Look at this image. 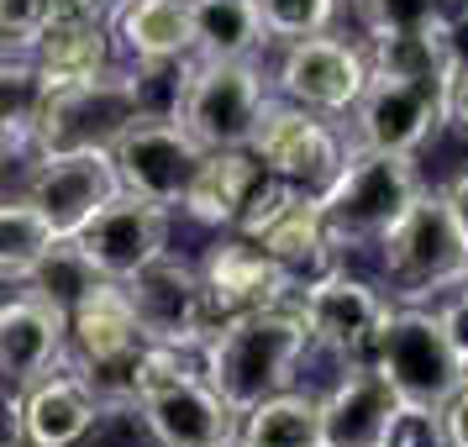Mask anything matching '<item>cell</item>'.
<instances>
[{
  "instance_id": "6da1fadb",
  "label": "cell",
  "mask_w": 468,
  "mask_h": 447,
  "mask_svg": "<svg viewBox=\"0 0 468 447\" xmlns=\"http://www.w3.org/2000/svg\"><path fill=\"white\" fill-rule=\"evenodd\" d=\"M305 347H311V332L290 295L279 305H258V311H237V316L216 321L211 337L200 342V374L237 416H248L258 400L295 384Z\"/></svg>"
},
{
  "instance_id": "7a4b0ae2",
  "label": "cell",
  "mask_w": 468,
  "mask_h": 447,
  "mask_svg": "<svg viewBox=\"0 0 468 447\" xmlns=\"http://www.w3.org/2000/svg\"><path fill=\"white\" fill-rule=\"evenodd\" d=\"M421 190L426 179L416 169V153H379L347 143L342 169L316 190V206L326 237L342 253H353V248H379L384 232L410 211V200Z\"/></svg>"
},
{
  "instance_id": "3957f363",
  "label": "cell",
  "mask_w": 468,
  "mask_h": 447,
  "mask_svg": "<svg viewBox=\"0 0 468 447\" xmlns=\"http://www.w3.org/2000/svg\"><path fill=\"white\" fill-rule=\"evenodd\" d=\"M69 368L90 384L101 410H132L137 400V363H143V332L132 316V300L116 279H95L85 295L64 311Z\"/></svg>"
},
{
  "instance_id": "277c9868",
  "label": "cell",
  "mask_w": 468,
  "mask_h": 447,
  "mask_svg": "<svg viewBox=\"0 0 468 447\" xmlns=\"http://www.w3.org/2000/svg\"><path fill=\"white\" fill-rule=\"evenodd\" d=\"M368 363L389 379L405 410H426V416H437L468 384V358L458 353L437 305L431 311L426 305H389Z\"/></svg>"
},
{
  "instance_id": "5b68a950",
  "label": "cell",
  "mask_w": 468,
  "mask_h": 447,
  "mask_svg": "<svg viewBox=\"0 0 468 447\" xmlns=\"http://www.w3.org/2000/svg\"><path fill=\"white\" fill-rule=\"evenodd\" d=\"M185 358L190 353L143 347L132 410L143 416V426H148V437L158 447H221V442H232L242 416Z\"/></svg>"
},
{
  "instance_id": "8992f818",
  "label": "cell",
  "mask_w": 468,
  "mask_h": 447,
  "mask_svg": "<svg viewBox=\"0 0 468 447\" xmlns=\"http://www.w3.org/2000/svg\"><path fill=\"white\" fill-rule=\"evenodd\" d=\"M269 101L274 80L253 59H190L179 69L169 116L200 143V153H221L253 143V127Z\"/></svg>"
},
{
  "instance_id": "52a82bcc",
  "label": "cell",
  "mask_w": 468,
  "mask_h": 447,
  "mask_svg": "<svg viewBox=\"0 0 468 447\" xmlns=\"http://www.w3.org/2000/svg\"><path fill=\"white\" fill-rule=\"evenodd\" d=\"M148 69H116L74 85H48V106L32 132V153H74V148H111L122 132L148 116Z\"/></svg>"
},
{
  "instance_id": "ba28073f",
  "label": "cell",
  "mask_w": 468,
  "mask_h": 447,
  "mask_svg": "<svg viewBox=\"0 0 468 447\" xmlns=\"http://www.w3.org/2000/svg\"><path fill=\"white\" fill-rule=\"evenodd\" d=\"M384 279L389 295L400 305H421L426 295H447L468 269V242L458 232V221L447 211L442 190H421L410 200V211L384 232Z\"/></svg>"
},
{
  "instance_id": "9c48e42d",
  "label": "cell",
  "mask_w": 468,
  "mask_h": 447,
  "mask_svg": "<svg viewBox=\"0 0 468 447\" xmlns=\"http://www.w3.org/2000/svg\"><path fill=\"white\" fill-rule=\"evenodd\" d=\"M237 237H248L258 242L263 253L274 258L284 274L300 284H311V279L332 274L342 263V248L326 237V221H321V206L311 190H295V185H284V179H263V190L253 195V206L248 216L232 227Z\"/></svg>"
},
{
  "instance_id": "30bf717a",
  "label": "cell",
  "mask_w": 468,
  "mask_h": 447,
  "mask_svg": "<svg viewBox=\"0 0 468 447\" xmlns=\"http://www.w3.org/2000/svg\"><path fill=\"white\" fill-rule=\"evenodd\" d=\"M132 300V316L148 347H169V353H200V342L211 337L216 311L206 300L200 269L174 253H158L148 269L122 284Z\"/></svg>"
},
{
  "instance_id": "8fae6325",
  "label": "cell",
  "mask_w": 468,
  "mask_h": 447,
  "mask_svg": "<svg viewBox=\"0 0 468 447\" xmlns=\"http://www.w3.org/2000/svg\"><path fill=\"white\" fill-rule=\"evenodd\" d=\"M111 169H116V185L127 195L174 211L190 190L195 169H200V143L174 116L148 111L111 143Z\"/></svg>"
},
{
  "instance_id": "7c38bea8",
  "label": "cell",
  "mask_w": 468,
  "mask_h": 447,
  "mask_svg": "<svg viewBox=\"0 0 468 447\" xmlns=\"http://www.w3.org/2000/svg\"><path fill=\"white\" fill-rule=\"evenodd\" d=\"M263 174H274L284 185H295V190H311L316 195L332 174L342 169V158H347V143H342V132L316 116V111L295 106V101H269L263 116H258L253 127V143H248Z\"/></svg>"
},
{
  "instance_id": "4fadbf2b",
  "label": "cell",
  "mask_w": 468,
  "mask_h": 447,
  "mask_svg": "<svg viewBox=\"0 0 468 447\" xmlns=\"http://www.w3.org/2000/svg\"><path fill=\"white\" fill-rule=\"evenodd\" d=\"M295 305H300V316H305L311 347L337 353L342 363L368 358V353H374V337H379V326H384V316H389V295L374 290L368 279L342 274V263L332 269V274L300 284Z\"/></svg>"
},
{
  "instance_id": "5bb4252c",
  "label": "cell",
  "mask_w": 468,
  "mask_h": 447,
  "mask_svg": "<svg viewBox=\"0 0 468 447\" xmlns=\"http://www.w3.org/2000/svg\"><path fill=\"white\" fill-rule=\"evenodd\" d=\"M116 190L122 185H116V169H111V148H74V153H37L22 200L43 216L58 242H69Z\"/></svg>"
},
{
  "instance_id": "9a60e30c",
  "label": "cell",
  "mask_w": 468,
  "mask_h": 447,
  "mask_svg": "<svg viewBox=\"0 0 468 447\" xmlns=\"http://www.w3.org/2000/svg\"><path fill=\"white\" fill-rule=\"evenodd\" d=\"M69 242H74V253L85 258L101 279L127 284L137 269H148L158 253H169V211L153 206V200H137V195L116 190Z\"/></svg>"
},
{
  "instance_id": "2e32d148",
  "label": "cell",
  "mask_w": 468,
  "mask_h": 447,
  "mask_svg": "<svg viewBox=\"0 0 468 447\" xmlns=\"http://www.w3.org/2000/svg\"><path fill=\"white\" fill-rule=\"evenodd\" d=\"M353 143L379 153H421L437 132L447 127V101L431 95L426 85H410L400 74L368 69V85L347 111Z\"/></svg>"
},
{
  "instance_id": "e0dca14e",
  "label": "cell",
  "mask_w": 468,
  "mask_h": 447,
  "mask_svg": "<svg viewBox=\"0 0 468 447\" xmlns=\"http://www.w3.org/2000/svg\"><path fill=\"white\" fill-rule=\"evenodd\" d=\"M363 85H368V53L358 43L332 37V32L284 43V59H279L274 74L279 101H295L316 116H347Z\"/></svg>"
},
{
  "instance_id": "ac0fdd59",
  "label": "cell",
  "mask_w": 468,
  "mask_h": 447,
  "mask_svg": "<svg viewBox=\"0 0 468 447\" xmlns=\"http://www.w3.org/2000/svg\"><path fill=\"white\" fill-rule=\"evenodd\" d=\"M400 395L368 358L342 363V379L316 395V447H389Z\"/></svg>"
},
{
  "instance_id": "d6986e66",
  "label": "cell",
  "mask_w": 468,
  "mask_h": 447,
  "mask_svg": "<svg viewBox=\"0 0 468 447\" xmlns=\"http://www.w3.org/2000/svg\"><path fill=\"white\" fill-rule=\"evenodd\" d=\"M69 337H64V311L43 300L37 290H16L11 300H0V389L37 384L43 374L64 368Z\"/></svg>"
},
{
  "instance_id": "ffe728a7",
  "label": "cell",
  "mask_w": 468,
  "mask_h": 447,
  "mask_svg": "<svg viewBox=\"0 0 468 447\" xmlns=\"http://www.w3.org/2000/svg\"><path fill=\"white\" fill-rule=\"evenodd\" d=\"M200 284H206V300H211L216 321L237 316V311H258V305H279V300L295 295V279L284 274L258 242H248V237H237V232H227L206 253Z\"/></svg>"
},
{
  "instance_id": "44dd1931",
  "label": "cell",
  "mask_w": 468,
  "mask_h": 447,
  "mask_svg": "<svg viewBox=\"0 0 468 447\" xmlns=\"http://www.w3.org/2000/svg\"><path fill=\"white\" fill-rule=\"evenodd\" d=\"M106 410L74 368H53L22 389V442L27 447H80Z\"/></svg>"
},
{
  "instance_id": "7402d4cb",
  "label": "cell",
  "mask_w": 468,
  "mask_h": 447,
  "mask_svg": "<svg viewBox=\"0 0 468 447\" xmlns=\"http://www.w3.org/2000/svg\"><path fill=\"white\" fill-rule=\"evenodd\" d=\"M263 164H258L248 148H221V153H200V169H195L190 190L179 200V211L200 221V227H216V232H232L237 221L248 216L253 195L263 190Z\"/></svg>"
},
{
  "instance_id": "603a6c76",
  "label": "cell",
  "mask_w": 468,
  "mask_h": 447,
  "mask_svg": "<svg viewBox=\"0 0 468 447\" xmlns=\"http://www.w3.org/2000/svg\"><path fill=\"white\" fill-rule=\"evenodd\" d=\"M111 43L132 64H185L195 59L190 5L185 0H127L111 16Z\"/></svg>"
},
{
  "instance_id": "cb8c5ba5",
  "label": "cell",
  "mask_w": 468,
  "mask_h": 447,
  "mask_svg": "<svg viewBox=\"0 0 468 447\" xmlns=\"http://www.w3.org/2000/svg\"><path fill=\"white\" fill-rule=\"evenodd\" d=\"M37 69L48 74V85H74V80H95L116 64V43H111L106 22H90L74 11H53V22L43 27V37L32 48Z\"/></svg>"
},
{
  "instance_id": "d4e9b609",
  "label": "cell",
  "mask_w": 468,
  "mask_h": 447,
  "mask_svg": "<svg viewBox=\"0 0 468 447\" xmlns=\"http://www.w3.org/2000/svg\"><path fill=\"white\" fill-rule=\"evenodd\" d=\"M195 59H253L269 48L253 0H185Z\"/></svg>"
},
{
  "instance_id": "484cf974",
  "label": "cell",
  "mask_w": 468,
  "mask_h": 447,
  "mask_svg": "<svg viewBox=\"0 0 468 447\" xmlns=\"http://www.w3.org/2000/svg\"><path fill=\"white\" fill-rule=\"evenodd\" d=\"M48 106V74L32 53H0V153H32Z\"/></svg>"
},
{
  "instance_id": "4316f807",
  "label": "cell",
  "mask_w": 468,
  "mask_h": 447,
  "mask_svg": "<svg viewBox=\"0 0 468 447\" xmlns=\"http://www.w3.org/2000/svg\"><path fill=\"white\" fill-rule=\"evenodd\" d=\"M237 437L248 447H316V395L279 389L269 400H258L237 421Z\"/></svg>"
},
{
  "instance_id": "83f0119b",
  "label": "cell",
  "mask_w": 468,
  "mask_h": 447,
  "mask_svg": "<svg viewBox=\"0 0 468 447\" xmlns=\"http://www.w3.org/2000/svg\"><path fill=\"white\" fill-rule=\"evenodd\" d=\"M58 237L27 200H0V284H27Z\"/></svg>"
},
{
  "instance_id": "f1b7e54d",
  "label": "cell",
  "mask_w": 468,
  "mask_h": 447,
  "mask_svg": "<svg viewBox=\"0 0 468 447\" xmlns=\"http://www.w3.org/2000/svg\"><path fill=\"white\" fill-rule=\"evenodd\" d=\"M253 5H258V22H263V37L279 48L332 32L342 11V0H253Z\"/></svg>"
},
{
  "instance_id": "f546056e",
  "label": "cell",
  "mask_w": 468,
  "mask_h": 447,
  "mask_svg": "<svg viewBox=\"0 0 468 447\" xmlns=\"http://www.w3.org/2000/svg\"><path fill=\"white\" fill-rule=\"evenodd\" d=\"M58 0H0V53H32Z\"/></svg>"
},
{
  "instance_id": "4dcf8cb0",
  "label": "cell",
  "mask_w": 468,
  "mask_h": 447,
  "mask_svg": "<svg viewBox=\"0 0 468 447\" xmlns=\"http://www.w3.org/2000/svg\"><path fill=\"white\" fill-rule=\"evenodd\" d=\"M437 421H442V442L447 447H468V384L437 410Z\"/></svg>"
},
{
  "instance_id": "1f68e13d",
  "label": "cell",
  "mask_w": 468,
  "mask_h": 447,
  "mask_svg": "<svg viewBox=\"0 0 468 447\" xmlns=\"http://www.w3.org/2000/svg\"><path fill=\"white\" fill-rule=\"evenodd\" d=\"M442 200H447V211H452V221H458V232H463V242H468V169L452 174L442 185Z\"/></svg>"
},
{
  "instance_id": "d6a6232c",
  "label": "cell",
  "mask_w": 468,
  "mask_h": 447,
  "mask_svg": "<svg viewBox=\"0 0 468 447\" xmlns=\"http://www.w3.org/2000/svg\"><path fill=\"white\" fill-rule=\"evenodd\" d=\"M447 122L468 137V59L458 64V80H452V95H447Z\"/></svg>"
},
{
  "instance_id": "836d02e7",
  "label": "cell",
  "mask_w": 468,
  "mask_h": 447,
  "mask_svg": "<svg viewBox=\"0 0 468 447\" xmlns=\"http://www.w3.org/2000/svg\"><path fill=\"white\" fill-rule=\"evenodd\" d=\"M64 11H74V16H90V22H106L111 27V16L127 5V0H58Z\"/></svg>"
},
{
  "instance_id": "e575fe53",
  "label": "cell",
  "mask_w": 468,
  "mask_h": 447,
  "mask_svg": "<svg viewBox=\"0 0 468 447\" xmlns=\"http://www.w3.org/2000/svg\"><path fill=\"white\" fill-rule=\"evenodd\" d=\"M437 5H442L452 22H463V16H468V0H437Z\"/></svg>"
},
{
  "instance_id": "d590c367",
  "label": "cell",
  "mask_w": 468,
  "mask_h": 447,
  "mask_svg": "<svg viewBox=\"0 0 468 447\" xmlns=\"http://www.w3.org/2000/svg\"><path fill=\"white\" fill-rule=\"evenodd\" d=\"M221 447H248V442H242V437H232V442H221Z\"/></svg>"
}]
</instances>
